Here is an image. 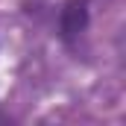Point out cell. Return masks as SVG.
<instances>
[{"label": "cell", "mask_w": 126, "mask_h": 126, "mask_svg": "<svg viewBox=\"0 0 126 126\" xmlns=\"http://www.w3.org/2000/svg\"><path fill=\"white\" fill-rule=\"evenodd\" d=\"M91 21V0H64L59 12V35L67 47H73Z\"/></svg>", "instance_id": "cell-1"}]
</instances>
